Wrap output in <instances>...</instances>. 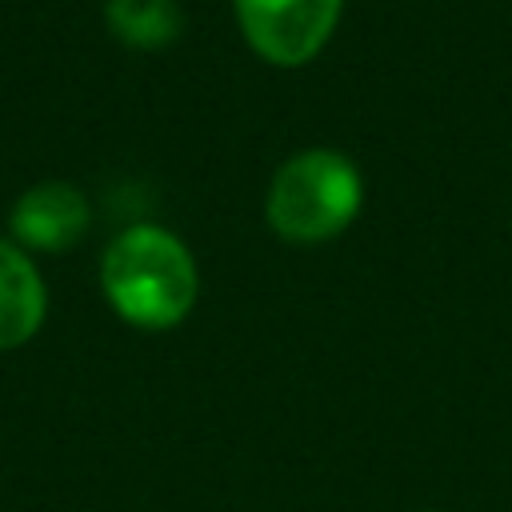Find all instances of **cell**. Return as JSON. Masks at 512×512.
I'll return each mask as SVG.
<instances>
[{
    "mask_svg": "<svg viewBox=\"0 0 512 512\" xmlns=\"http://www.w3.org/2000/svg\"><path fill=\"white\" fill-rule=\"evenodd\" d=\"M100 292L124 324L168 332L196 308V256L164 224H128L100 252Z\"/></svg>",
    "mask_w": 512,
    "mask_h": 512,
    "instance_id": "1",
    "label": "cell"
},
{
    "mask_svg": "<svg viewBox=\"0 0 512 512\" xmlns=\"http://www.w3.org/2000/svg\"><path fill=\"white\" fill-rule=\"evenodd\" d=\"M364 208V176L340 148L292 152L268 184L264 220L288 244L336 240Z\"/></svg>",
    "mask_w": 512,
    "mask_h": 512,
    "instance_id": "2",
    "label": "cell"
},
{
    "mask_svg": "<svg viewBox=\"0 0 512 512\" xmlns=\"http://www.w3.org/2000/svg\"><path fill=\"white\" fill-rule=\"evenodd\" d=\"M232 12L244 44L260 60L304 68L328 48L344 0H232Z\"/></svg>",
    "mask_w": 512,
    "mask_h": 512,
    "instance_id": "3",
    "label": "cell"
},
{
    "mask_svg": "<svg viewBox=\"0 0 512 512\" xmlns=\"http://www.w3.org/2000/svg\"><path fill=\"white\" fill-rule=\"evenodd\" d=\"M88 228H92V204L68 180H36L16 196L8 212V236L32 256L68 252L84 240Z\"/></svg>",
    "mask_w": 512,
    "mask_h": 512,
    "instance_id": "4",
    "label": "cell"
},
{
    "mask_svg": "<svg viewBox=\"0 0 512 512\" xmlns=\"http://www.w3.org/2000/svg\"><path fill=\"white\" fill-rule=\"evenodd\" d=\"M48 320V284L36 256L0 236V352L24 348Z\"/></svg>",
    "mask_w": 512,
    "mask_h": 512,
    "instance_id": "5",
    "label": "cell"
},
{
    "mask_svg": "<svg viewBox=\"0 0 512 512\" xmlns=\"http://www.w3.org/2000/svg\"><path fill=\"white\" fill-rule=\"evenodd\" d=\"M108 32L136 52H160L180 40L184 12L176 0H104Z\"/></svg>",
    "mask_w": 512,
    "mask_h": 512,
    "instance_id": "6",
    "label": "cell"
}]
</instances>
